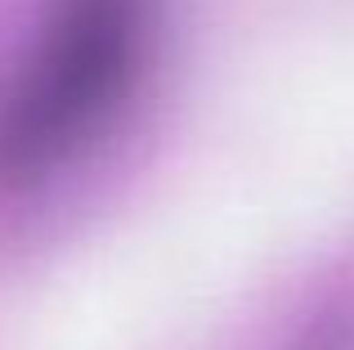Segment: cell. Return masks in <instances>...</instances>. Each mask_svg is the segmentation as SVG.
Here are the masks:
<instances>
[{
	"label": "cell",
	"mask_w": 354,
	"mask_h": 350,
	"mask_svg": "<svg viewBox=\"0 0 354 350\" xmlns=\"http://www.w3.org/2000/svg\"><path fill=\"white\" fill-rule=\"evenodd\" d=\"M157 0H54L0 86V193H23L113 126L148 63Z\"/></svg>",
	"instance_id": "6da1fadb"
}]
</instances>
